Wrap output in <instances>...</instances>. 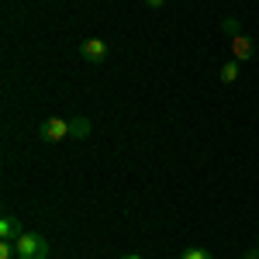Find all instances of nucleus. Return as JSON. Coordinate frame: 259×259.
Listing matches in <instances>:
<instances>
[{
    "instance_id": "1a4fd4ad",
    "label": "nucleus",
    "mask_w": 259,
    "mask_h": 259,
    "mask_svg": "<svg viewBox=\"0 0 259 259\" xmlns=\"http://www.w3.org/2000/svg\"><path fill=\"white\" fill-rule=\"evenodd\" d=\"M14 256H18V245L4 239V242H0V259H14Z\"/></svg>"
},
{
    "instance_id": "f257e3e1",
    "label": "nucleus",
    "mask_w": 259,
    "mask_h": 259,
    "mask_svg": "<svg viewBox=\"0 0 259 259\" xmlns=\"http://www.w3.org/2000/svg\"><path fill=\"white\" fill-rule=\"evenodd\" d=\"M14 245H18V259H49V239L38 232H21Z\"/></svg>"
},
{
    "instance_id": "7ed1b4c3",
    "label": "nucleus",
    "mask_w": 259,
    "mask_h": 259,
    "mask_svg": "<svg viewBox=\"0 0 259 259\" xmlns=\"http://www.w3.org/2000/svg\"><path fill=\"white\" fill-rule=\"evenodd\" d=\"M80 56H83L87 62L100 66V62L107 59V41H104V38H87V41L80 45Z\"/></svg>"
},
{
    "instance_id": "39448f33",
    "label": "nucleus",
    "mask_w": 259,
    "mask_h": 259,
    "mask_svg": "<svg viewBox=\"0 0 259 259\" xmlns=\"http://www.w3.org/2000/svg\"><path fill=\"white\" fill-rule=\"evenodd\" d=\"M21 235V225H18V218H0V239H7V242H14Z\"/></svg>"
},
{
    "instance_id": "ddd939ff",
    "label": "nucleus",
    "mask_w": 259,
    "mask_h": 259,
    "mask_svg": "<svg viewBox=\"0 0 259 259\" xmlns=\"http://www.w3.org/2000/svg\"><path fill=\"white\" fill-rule=\"evenodd\" d=\"M121 259H145V256H139V252H132V256H121Z\"/></svg>"
},
{
    "instance_id": "9d476101",
    "label": "nucleus",
    "mask_w": 259,
    "mask_h": 259,
    "mask_svg": "<svg viewBox=\"0 0 259 259\" xmlns=\"http://www.w3.org/2000/svg\"><path fill=\"white\" fill-rule=\"evenodd\" d=\"M221 28H225L232 38H235V35H242V31H239V18H225V21H221Z\"/></svg>"
},
{
    "instance_id": "f8f14e48",
    "label": "nucleus",
    "mask_w": 259,
    "mask_h": 259,
    "mask_svg": "<svg viewBox=\"0 0 259 259\" xmlns=\"http://www.w3.org/2000/svg\"><path fill=\"white\" fill-rule=\"evenodd\" d=\"M145 4H149V7H162L166 0H145Z\"/></svg>"
},
{
    "instance_id": "9b49d317",
    "label": "nucleus",
    "mask_w": 259,
    "mask_h": 259,
    "mask_svg": "<svg viewBox=\"0 0 259 259\" xmlns=\"http://www.w3.org/2000/svg\"><path fill=\"white\" fill-rule=\"evenodd\" d=\"M242 259H259V249H249V252H245Z\"/></svg>"
},
{
    "instance_id": "6e6552de",
    "label": "nucleus",
    "mask_w": 259,
    "mask_h": 259,
    "mask_svg": "<svg viewBox=\"0 0 259 259\" xmlns=\"http://www.w3.org/2000/svg\"><path fill=\"white\" fill-rule=\"evenodd\" d=\"M180 259H214V256H211L207 249H200V245H194V249H187V252H183Z\"/></svg>"
},
{
    "instance_id": "0eeeda50",
    "label": "nucleus",
    "mask_w": 259,
    "mask_h": 259,
    "mask_svg": "<svg viewBox=\"0 0 259 259\" xmlns=\"http://www.w3.org/2000/svg\"><path fill=\"white\" fill-rule=\"evenodd\" d=\"M69 135H73V139H87V135H90V121L87 118H73L69 121Z\"/></svg>"
},
{
    "instance_id": "f03ea898",
    "label": "nucleus",
    "mask_w": 259,
    "mask_h": 259,
    "mask_svg": "<svg viewBox=\"0 0 259 259\" xmlns=\"http://www.w3.org/2000/svg\"><path fill=\"white\" fill-rule=\"evenodd\" d=\"M66 135H69V121L66 118H45L38 124V139L49 142V145H52V142H62Z\"/></svg>"
},
{
    "instance_id": "423d86ee",
    "label": "nucleus",
    "mask_w": 259,
    "mask_h": 259,
    "mask_svg": "<svg viewBox=\"0 0 259 259\" xmlns=\"http://www.w3.org/2000/svg\"><path fill=\"white\" fill-rule=\"evenodd\" d=\"M239 66H242L239 59L225 62V66H221V83H235V80H239Z\"/></svg>"
},
{
    "instance_id": "20e7f679",
    "label": "nucleus",
    "mask_w": 259,
    "mask_h": 259,
    "mask_svg": "<svg viewBox=\"0 0 259 259\" xmlns=\"http://www.w3.org/2000/svg\"><path fill=\"white\" fill-rule=\"evenodd\" d=\"M252 56H256V45H252V38H245V35H235V38H232V59L249 62Z\"/></svg>"
}]
</instances>
